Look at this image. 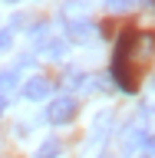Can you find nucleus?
<instances>
[{
  "label": "nucleus",
  "mask_w": 155,
  "mask_h": 158,
  "mask_svg": "<svg viewBox=\"0 0 155 158\" xmlns=\"http://www.w3.org/2000/svg\"><path fill=\"white\" fill-rule=\"evenodd\" d=\"M155 49V33H142V30H122V36L116 43V56H112V79L122 92H136L139 89V66L149 63Z\"/></svg>",
  "instance_id": "f257e3e1"
},
{
  "label": "nucleus",
  "mask_w": 155,
  "mask_h": 158,
  "mask_svg": "<svg viewBox=\"0 0 155 158\" xmlns=\"http://www.w3.org/2000/svg\"><path fill=\"white\" fill-rule=\"evenodd\" d=\"M76 112H79V102L73 96H59V99H53L46 106V122L50 125H66V122H73L76 118Z\"/></svg>",
  "instance_id": "f03ea898"
},
{
  "label": "nucleus",
  "mask_w": 155,
  "mask_h": 158,
  "mask_svg": "<svg viewBox=\"0 0 155 158\" xmlns=\"http://www.w3.org/2000/svg\"><path fill=\"white\" fill-rule=\"evenodd\" d=\"M50 79L46 76H30L27 82H23V99H30V102H40V99L50 96Z\"/></svg>",
  "instance_id": "7ed1b4c3"
},
{
  "label": "nucleus",
  "mask_w": 155,
  "mask_h": 158,
  "mask_svg": "<svg viewBox=\"0 0 155 158\" xmlns=\"http://www.w3.org/2000/svg\"><path fill=\"white\" fill-rule=\"evenodd\" d=\"M66 36L69 40H76V43H86V40H93L96 36V23H93V20H69L66 23Z\"/></svg>",
  "instance_id": "20e7f679"
},
{
  "label": "nucleus",
  "mask_w": 155,
  "mask_h": 158,
  "mask_svg": "<svg viewBox=\"0 0 155 158\" xmlns=\"http://www.w3.org/2000/svg\"><path fill=\"white\" fill-rule=\"evenodd\" d=\"M145 132L139 125H129L126 128V142H122V155H132V152H139V148H145Z\"/></svg>",
  "instance_id": "39448f33"
},
{
  "label": "nucleus",
  "mask_w": 155,
  "mask_h": 158,
  "mask_svg": "<svg viewBox=\"0 0 155 158\" xmlns=\"http://www.w3.org/2000/svg\"><path fill=\"white\" fill-rule=\"evenodd\" d=\"M13 92H17V69H3L0 73V99L7 102Z\"/></svg>",
  "instance_id": "423d86ee"
},
{
  "label": "nucleus",
  "mask_w": 155,
  "mask_h": 158,
  "mask_svg": "<svg viewBox=\"0 0 155 158\" xmlns=\"http://www.w3.org/2000/svg\"><path fill=\"white\" fill-rule=\"evenodd\" d=\"M109 125H112V112H102V115L96 118V125H93V138H89V142H102V138L109 135Z\"/></svg>",
  "instance_id": "0eeeda50"
},
{
  "label": "nucleus",
  "mask_w": 155,
  "mask_h": 158,
  "mask_svg": "<svg viewBox=\"0 0 155 158\" xmlns=\"http://www.w3.org/2000/svg\"><path fill=\"white\" fill-rule=\"evenodd\" d=\"M59 152H63V148H59L56 138H46V142L37 148V155H33V158H59Z\"/></svg>",
  "instance_id": "6e6552de"
},
{
  "label": "nucleus",
  "mask_w": 155,
  "mask_h": 158,
  "mask_svg": "<svg viewBox=\"0 0 155 158\" xmlns=\"http://www.w3.org/2000/svg\"><path fill=\"white\" fill-rule=\"evenodd\" d=\"M63 53H66V43L63 40H46V46H43V56L46 59H59Z\"/></svg>",
  "instance_id": "1a4fd4ad"
},
{
  "label": "nucleus",
  "mask_w": 155,
  "mask_h": 158,
  "mask_svg": "<svg viewBox=\"0 0 155 158\" xmlns=\"http://www.w3.org/2000/svg\"><path fill=\"white\" fill-rule=\"evenodd\" d=\"M132 7H136V0H106V10H112V13H126Z\"/></svg>",
  "instance_id": "9d476101"
},
{
  "label": "nucleus",
  "mask_w": 155,
  "mask_h": 158,
  "mask_svg": "<svg viewBox=\"0 0 155 158\" xmlns=\"http://www.w3.org/2000/svg\"><path fill=\"white\" fill-rule=\"evenodd\" d=\"M10 43H13V33H10V30H0V53H7Z\"/></svg>",
  "instance_id": "9b49d317"
},
{
  "label": "nucleus",
  "mask_w": 155,
  "mask_h": 158,
  "mask_svg": "<svg viewBox=\"0 0 155 158\" xmlns=\"http://www.w3.org/2000/svg\"><path fill=\"white\" fill-rule=\"evenodd\" d=\"M142 7H149V10H155V0H139Z\"/></svg>",
  "instance_id": "f8f14e48"
},
{
  "label": "nucleus",
  "mask_w": 155,
  "mask_h": 158,
  "mask_svg": "<svg viewBox=\"0 0 155 158\" xmlns=\"http://www.w3.org/2000/svg\"><path fill=\"white\" fill-rule=\"evenodd\" d=\"M3 106H7V102H3V99H0V112H3Z\"/></svg>",
  "instance_id": "ddd939ff"
},
{
  "label": "nucleus",
  "mask_w": 155,
  "mask_h": 158,
  "mask_svg": "<svg viewBox=\"0 0 155 158\" xmlns=\"http://www.w3.org/2000/svg\"><path fill=\"white\" fill-rule=\"evenodd\" d=\"M10 3H17V0H10Z\"/></svg>",
  "instance_id": "4468645a"
}]
</instances>
